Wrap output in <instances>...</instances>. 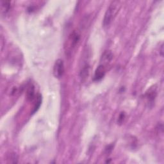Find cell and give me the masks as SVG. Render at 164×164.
<instances>
[{
    "label": "cell",
    "mask_w": 164,
    "mask_h": 164,
    "mask_svg": "<svg viewBox=\"0 0 164 164\" xmlns=\"http://www.w3.org/2000/svg\"><path fill=\"white\" fill-rule=\"evenodd\" d=\"M64 73V64L63 62L61 59H58L53 68L54 76L57 78H61Z\"/></svg>",
    "instance_id": "3"
},
{
    "label": "cell",
    "mask_w": 164,
    "mask_h": 164,
    "mask_svg": "<svg viewBox=\"0 0 164 164\" xmlns=\"http://www.w3.org/2000/svg\"><path fill=\"white\" fill-rule=\"evenodd\" d=\"M80 40V35L76 31H73L71 34L69 35L68 40V47L67 50L68 52H71L76 46L78 45V42Z\"/></svg>",
    "instance_id": "2"
},
{
    "label": "cell",
    "mask_w": 164,
    "mask_h": 164,
    "mask_svg": "<svg viewBox=\"0 0 164 164\" xmlns=\"http://www.w3.org/2000/svg\"><path fill=\"white\" fill-rule=\"evenodd\" d=\"M10 2L8 1H2L1 2V10L2 13L3 14H7L10 9Z\"/></svg>",
    "instance_id": "7"
},
{
    "label": "cell",
    "mask_w": 164,
    "mask_h": 164,
    "mask_svg": "<svg viewBox=\"0 0 164 164\" xmlns=\"http://www.w3.org/2000/svg\"><path fill=\"white\" fill-rule=\"evenodd\" d=\"M105 73H106L105 65L103 64L100 65L96 69L94 80L95 81H100L104 78V76L105 75Z\"/></svg>",
    "instance_id": "4"
},
{
    "label": "cell",
    "mask_w": 164,
    "mask_h": 164,
    "mask_svg": "<svg viewBox=\"0 0 164 164\" xmlns=\"http://www.w3.org/2000/svg\"><path fill=\"white\" fill-rule=\"evenodd\" d=\"M146 96V97L148 99V103H152L155 101V97L157 96V93H156L155 91L152 90V91H149V92H148Z\"/></svg>",
    "instance_id": "9"
},
{
    "label": "cell",
    "mask_w": 164,
    "mask_h": 164,
    "mask_svg": "<svg viewBox=\"0 0 164 164\" xmlns=\"http://www.w3.org/2000/svg\"><path fill=\"white\" fill-rule=\"evenodd\" d=\"M26 97L29 101H33L35 99V88L31 83H30L27 87Z\"/></svg>",
    "instance_id": "5"
},
{
    "label": "cell",
    "mask_w": 164,
    "mask_h": 164,
    "mask_svg": "<svg viewBox=\"0 0 164 164\" xmlns=\"http://www.w3.org/2000/svg\"><path fill=\"white\" fill-rule=\"evenodd\" d=\"M124 117H125V115L124 113H121V114H120L119 117V119H118V123L119 124H121L123 121H124Z\"/></svg>",
    "instance_id": "11"
},
{
    "label": "cell",
    "mask_w": 164,
    "mask_h": 164,
    "mask_svg": "<svg viewBox=\"0 0 164 164\" xmlns=\"http://www.w3.org/2000/svg\"><path fill=\"white\" fill-rule=\"evenodd\" d=\"M117 5H118V2H112L111 4L109 5L105 12L103 19V25L104 27H108L111 24L112 21L114 19V17L117 13Z\"/></svg>",
    "instance_id": "1"
},
{
    "label": "cell",
    "mask_w": 164,
    "mask_h": 164,
    "mask_svg": "<svg viewBox=\"0 0 164 164\" xmlns=\"http://www.w3.org/2000/svg\"><path fill=\"white\" fill-rule=\"evenodd\" d=\"M41 103H42V96L40 94H38L35 97V102L34 104V109H33V111H32L33 114H34L39 110Z\"/></svg>",
    "instance_id": "8"
},
{
    "label": "cell",
    "mask_w": 164,
    "mask_h": 164,
    "mask_svg": "<svg viewBox=\"0 0 164 164\" xmlns=\"http://www.w3.org/2000/svg\"><path fill=\"white\" fill-rule=\"evenodd\" d=\"M89 66L88 65H86L83 68V69L81 71L80 73V76L82 79H85L87 77V76L89 74Z\"/></svg>",
    "instance_id": "10"
},
{
    "label": "cell",
    "mask_w": 164,
    "mask_h": 164,
    "mask_svg": "<svg viewBox=\"0 0 164 164\" xmlns=\"http://www.w3.org/2000/svg\"><path fill=\"white\" fill-rule=\"evenodd\" d=\"M113 59V54L110 51H106L103 54L101 57V62L103 65H106L108 63L110 62Z\"/></svg>",
    "instance_id": "6"
}]
</instances>
